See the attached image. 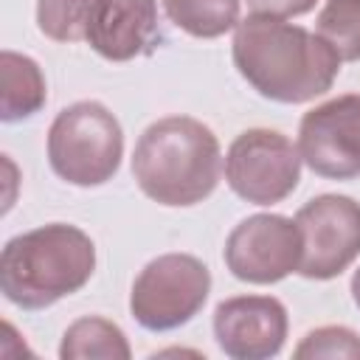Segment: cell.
<instances>
[{
	"instance_id": "6da1fadb",
	"label": "cell",
	"mask_w": 360,
	"mask_h": 360,
	"mask_svg": "<svg viewBox=\"0 0 360 360\" xmlns=\"http://www.w3.org/2000/svg\"><path fill=\"white\" fill-rule=\"evenodd\" d=\"M231 59L262 98L278 104H304L329 93L343 65L323 37L264 14L239 20Z\"/></svg>"
},
{
	"instance_id": "7a4b0ae2",
	"label": "cell",
	"mask_w": 360,
	"mask_h": 360,
	"mask_svg": "<svg viewBox=\"0 0 360 360\" xmlns=\"http://www.w3.org/2000/svg\"><path fill=\"white\" fill-rule=\"evenodd\" d=\"M222 174V152L211 127L188 115L149 124L132 152V177L158 205L188 208L208 200Z\"/></svg>"
},
{
	"instance_id": "3957f363",
	"label": "cell",
	"mask_w": 360,
	"mask_h": 360,
	"mask_svg": "<svg viewBox=\"0 0 360 360\" xmlns=\"http://www.w3.org/2000/svg\"><path fill=\"white\" fill-rule=\"evenodd\" d=\"M96 273L93 239L68 222L17 233L0 253V292L8 304L37 312L79 292Z\"/></svg>"
},
{
	"instance_id": "277c9868",
	"label": "cell",
	"mask_w": 360,
	"mask_h": 360,
	"mask_svg": "<svg viewBox=\"0 0 360 360\" xmlns=\"http://www.w3.org/2000/svg\"><path fill=\"white\" fill-rule=\"evenodd\" d=\"M124 158V129L101 101H76L48 129V163L70 186L93 188L112 180Z\"/></svg>"
},
{
	"instance_id": "5b68a950",
	"label": "cell",
	"mask_w": 360,
	"mask_h": 360,
	"mask_svg": "<svg viewBox=\"0 0 360 360\" xmlns=\"http://www.w3.org/2000/svg\"><path fill=\"white\" fill-rule=\"evenodd\" d=\"M211 270L191 253H163L132 281L129 312L149 332L186 326L208 301Z\"/></svg>"
},
{
	"instance_id": "8992f818",
	"label": "cell",
	"mask_w": 360,
	"mask_h": 360,
	"mask_svg": "<svg viewBox=\"0 0 360 360\" xmlns=\"http://www.w3.org/2000/svg\"><path fill=\"white\" fill-rule=\"evenodd\" d=\"M301 152L278 129H245L225 155V180L231 191L250 205H276L287 200L301 180Z\"/></svg>"
},
{
	"instance_id": "52a82bcc",
	"label": "cell",
	"mask_w": 360,
	"mask_h": 360,
	"mask_svg": "<svg viewBox=\"0 0 360 360\" xmlns=\"http://www.w3.org/2000/svg\"><path fill=\"white\" fill-rule=\"evenodd\" d=\"M301 231L298 273L309 281L338 278L360 256V202L346 194H318L295 214Z\"/></svg>"
},
{
	"instance_id": "ba28073f",
	"label": "cell",
	"mask_w": 360,
	"mask_h": 360,
	"mask_svg": "<svg viewBox=\"0 0 360 360\" xmlns=\"http://www.w3.org/2000/svg\"><path fill=\"white\" fill-rule=\"evenodd\" d=\"M225 267L248 284H276L301 264V231L281 214H253L225 239Z\"/></svg>"
},
{
	"instance_id": "9c48e42d",
	"label": "cell",
	"mask_w": 360,
	"mask_h": 360,
	"mask_svg": "<svg viewBox=\"0 0 360 360\" xmlns=\"http://www.w3.org/2000/svg\"><path fill=\"white\" fill-rule=\"evenodd\" d=\"M301 160L326 180L360 177V93L329 98L298 124Z\"/></svg>"
},
{
	"instance_id": "30bf717a",
	"label": "cell",
	"mask_w": 360,
	"mask_h": 360,
	"mask_svg": "<svg viewBox=\"0 0 360 360\" xmlns=\"http://www.w3.org/2000/svg\"><path fill=\"white\" fill-rule=\"evenodd\" d=\"M214 340L231 360H270L284 349L290 318L273 295H233L214 309Z\"/></svg>"
},
{
	"instance_id": "8fae6325",
	"label": "cell",
	"mask_w": 360,
	"mask_h": 360,
	"mask_svg": "<svg viewBox=\"0 0 360 360\" xmlns=\"http://www.w3.org/2000/svg\"><path fill=\"white\" fill-rule=\"evenodd\" d=\"M84 39L107 62L152 53L163 39L158 0H96Z\"/></svg>"
},
{
	"instance_id": "7c38bea8",
	"label": "cell",
	"mask_w": 360,
	"mask_h": 360,
	"mask_svg": "<svg viewBox=\"0 0 360 360\" xmlns=\"http://www.w3.org/2000/svg\"><path fill=\"white\" fill-rule=\"evenodd\" d=\"M0 79H3V101H0V118L6 124L25 121L37 115L48 101V87L42 68L17 51L0 53Z\"/></svg>"
},
{
	"instance_id": "4fadbf2b",
	"label": "cell",
	"mask_w": 360,
	"mask_h": 360,
	"mask_svg": "<svg viewBox=\"0 0 360 360\" xmlns=\"http://www.w3.org/2000/svg\"><path fill=\"white\" fill-rule=\"evenodd\" d=\"M62 360H129L132 349L124 335V329L101 315H84L73 321L59 343Z\"/></svg>"
},
{
	"instance_id": "5bb4252c",
	"label": "cell",
	"mask_w": 360,
	"mask_h": 360,
	"mask_svg": "<svg viewBox=\"0 0 360 360\" xmlns=\"http://www.w3.org/2000/svg\"><path fill=\"white\" fill-rule=\"evenodd\" d=\"M172 25L197 39H217L239 25V0H160Z\"/></svg>"
},
{
	"instance_id": "9a60e30c",
	"label": "cell",
	"mask_w": 360,
	"mask_h": 360,
	"mask_svg": "<svg viewBox=\"0 0 360 360\" xmlns=\"http://www.w3.org/2000/svg\"><path fill=\"white\" fill-rule=\"evenodd\" d=\"M318 37H323L343 62L360 59V0H326L318 14Z\"/></svg>"
},
{
	"instance_id": "2e32d148",
	"label": "cell",
	"mask_w": 360,
	"mask_h": 360,
	"mask_svg": "<svg viewBox=\"0 0 360 360\" xmlns=\"http://www.w3.org/2000/svg\"><path fill=\"white\" fill-rule=\"evenodd\" d=\"M96 0H37V28L53 42H79L87 37Z\"/></svg>"
},
{
	"instance_id": "e0dca14e",
	"label": "cell",
	"mask_w": 360,
	"mask_h": 360,
	"mask_svg": "<svg viewBox=\"0 0 360 360\" xmlns=\"http://www.w3.org/2000/svg\"><path fill=\"white\" fill-rule=\"evenodd\" d=\"M298 360H360V335L349 326H318L301 338V343L292 352Z\"/></svg>"
},
{
	"instance_id": "ac0fdd59",
	"label": "cell",
	"mask_w": 360,
	"mask_h": 360,
	"mask_svg": "<svg viewBox=\"0 0 360 360\" xmlns=\"http://www.w3.org/2000/svg\"><path fill=\"white\" fill-rule=\"evenodd\" d=\"M245 3H248V8H250L253 14L290 20V17L309 14V11L315 8L318 0H245Z\"/></svg>"
},
{
	"instance_id": "d6986e66",
	"label": "cell",
	"mask_w": 360,
	"mask_h": 360,
	"mask_svg": "<svg viewBox=\"0 0 360 360\" xmlns=\"http://www.w3.org/2000/svg\"><path fill=\"white\" fill-rule=\"evenodd\" d=\"M349 290H352V301H354V307L360 309V267L354 270V276H352V284H349Z\"/></svg>"
}]
</instances>
